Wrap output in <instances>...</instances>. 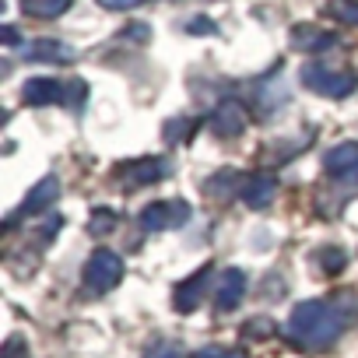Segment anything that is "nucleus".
<instances>
[{"label":"nucleus","instance_id":"29","mask_svg":"<svg viewBox=\"0 0 358 358\" xmlns=\"http://www.w3.org/2000/svg\"><path fill=\"white\" fill-rule=\"evenodd\" d=\"M4 43H11V46H15V43H18V32H15V29H11V25H8V29H4Z\"/></svg>","mask_w":358,"mask_h":358},{"label":"nucleus","instance_id":"2","mask_svg":"<svg viewBox=\"0 0 358 358\" xmlns=\"http://www.w3.org/2000/svg\"><path fill=\"white\" fill-rule=\"evenodd\" d=\"M302 81H306L313 92L327 95V99H348V95L358 88V78H355L351 71H337V67H327V64H306Z\"/></svg>","mask_w":358,"mask_h":358},{"label":"nucleus","instance_id":"23","mask_svg":"<svg viewBox=\"0 0 358 358\" xmlns=\"http://www.w3.org/2000/svg\"><path fill=\"white\" fill-rule=\"evenodd\" d=\"M99 4H102L106 11H130V8L141 4V0H99Z\"/></svg>","mask_w":358,"mask_h":358},{"label":"nucleus","instance_id":"5","mask_svg":"<svg viewBox=\"0 0 358 358\" xmlns=\"http://www.w3.org/2000/svg\"><path fill=\"white\" fill-rule=\"evenodd\" d=\"M165 172H169V165L162 158H137V162H123L116 169L120 183H127V187H151V183H158Z\"/></svg>","mask_w":358,"mask_h":358},{"label":"nucleus","instance_id":"1","mask_svg":"<svg viewBox=\"0 0 358 358\" xmlns=\"http://www.w3.org/2000/svg\"><path fill=\"white\" fill-rule=\"evenodd\" d=\"M351 323V313H341L334 302H299L292 320H288V337L302 348V351H323L330 348L344 327Z\"/></svg>","mask_w":358,"mask_h":358},{"label":"nucleus","instance_id":"21","mask_svg":"<svg viewBox=\"0 0 358 358\" xmlns=\"http://www.w3.org/2000/svg\"><path fill=\"white\" fill-rule=\"evenodd\" d=\"M144 358H183V351H179V344H172V341H158V344L148 348Z\"/></svg>","mask_w":358,"mask_h":358},{"label":"nucleus","instance_id":"28","mask_svg":"<svg viewBox=\"0 0 358 358\" xmlns=\"http://www.w3.org/2000/svg\"><path fill=\"white\" fill-rule=\"evenodd\" d=\"M127 32H130L134 39H148V25H130Z\"/></svg>","mask_w":358,"mask_h":358},{"label":"nucleus","instance_id":"15","mask_svg":"<svg viewBox=\"0 0 358 358\" xmlns=\"http://www.w3.org/2000/svg\"><path fill=\"white\" fill-rule=\"evenodd\" d=\"M239 190H243V183H239V176H236L232 169L218 172L215 179H208V183H204V194L215 197V201H225V197H232V194H239Z\"/></svg>","mask_w":358,"mask_h":358},{"label":"nucleus","instance_id":"12","mask_svg":"<svg viewBox=\"0 0 358 358\" xmlns=\"http://www.w3.org/2000/svg\"><path fill=\"white\" fill-rule=\"evenodd\" d=\"M323 169H327L330 176H337V179H344V176L358 172V144H355V141H348V144H337L334 151H327Z\"/></svg>","mask_w":358,"mask_h":358},{"label":"nucleus","instance_id":"7","mask_svg":"<svg viewBox=\"0 0 358 358\" xmlns=\"http://www.w3.org/2000/svg\"><path fill=\"white\" fill-rule=\"evenodd\" d=\"M208 281H211V267H201L194 278H187L183 285L176 288V295H172L176 309H179V313H194V309L201 306V299H204V288H208Z\"/></svg>","mask_w":358,"mask_h":358},{"label":"nucleus","instance_id":"19","mask_svg":"<svg viewBox=\"0 0 358 358\" xmlns=\"http://www.w3.org/2000/svg\"><path fill=\"white\" fill-rule=\"evenodd\" d=\"M344 264H348L344 250H337V246H327V250H320V267H323L327 274H337V271H344Z\"/></svg>","mask_w":358,"mask_h":358},{"label":"nucleus","instance_id":"9","mask_svg":"<svg viewBox=\"0 0 358 358\" xmlns=\"http://www.w3.org/2000/svg\"><path fill=\"white\" fill-rule=\"evenodd\" d=\"M278 194V183H274V176H264V172H253L250 179H243V201L257 211H264Z\"/></svg>","mask_w":358,"mask_h":358},{"label":"nucleus","instance_id":"26","mask_svg":"<svg viewBox=\"0 0 358 358\" xmlns=\"http://www.w3.org/2000/svg\"><path fill=\"white\" fill-rule=\"evenodd\" d=\"M67 88H71V92H67V95H64V99H67V102H71V106H78V102H81V99H85V81H71V85H67Z\"/></svg>","mask_w":358,"mask_h":358},{"label":"nucleus","instance_id":"8","mask_svg":"<svg viewBox=\"0 0 358 358\" xmlns=\"http://www.w3.org/2000/svg\"><path fill=\"white\" fill-rule=\"evenodd\" d=\"M64 85L53 81V78H32L25 81V92H22V102L25 106H53V102H64Z\"/></svg>","mask_w":358,"mask_h":358},{"label":"nucleus","instance_id":"17","mask_svg":"<svg viewBox=\"0 0 358 358\" xmlns=\"http://www.w3.org/2000/svg\"><path fill=\"white\" fill-rule=\"evenodd\" d=\"M327 11H330V18H337L341 25H358V0H330Z\"/></svg>","mask_w":358,"mask_h":358},{"label":"nucleus","instance_id":"18","mask_svg":"<svg viewBox=\"0 0 358 358\" xmlns=\"http://www.w3.org/2000/svg\"><path fill=\"white\" fill-rule=\"evenodd\" d=\"M194 127H197V123H194V120H187V116L169 120V123H165V141H169V144H183V137H187Z\"/></svg>","mask_w":358,"mask_h":358},{"label":"nucleus","instance_id":"27","mask_svg":"<svg viewBox=\"0 0 358 358\" xmlns=\"http://www.w3.org/2000/svg\"><path fill=\"white\" fill-rule=\"evenodd\" d=\"M246 337L250 334H271V320H257V323H246V330H243Z\"/></svg>","mask_w":358,"mask_h":358},{"label":"nucleus","instance_id":"25","mask_svg":"<svg viewBox=\"0 0 358 358\" xmlns=\"http://www.w3.org/2000/svg\"><path fill=\"white\" fill-rule=\"evenodd\" d=\"M4 358H29V351H25V344L18 337H11L8 348H4Z\"/></svg>","mask_w":358,"mask_h":358},{"label":"nucleus","instance_id":"6","mask_svg":"<svg viewBox=\"0 0 358 358\" xmlns=\"http://www.w3.org/2000/svg\"><path fill=\"white\" fill-rule=\"evenodd\" d=\"M246 127H250L246 106H243V102H236V99L222 102V106L215 109V116H211V130H215L218 137H239Z\"/></svg>","mask_w":358,"mask_h":358},{"label":"nucleus","instance_id":"11","mask_svg":"<svg viewBox=\"0 0 358 358\" xmlns=\"http://www.w3.org/2000/svg\"><path fill=\"white\" fill-rule=\"evenodd\" d=\"M25 60H32V64H71L74 50L67 43H57V39H39V43L25 46Z\"/></svg>","mask_w":358,"mask_h":358},{"label":"nucleus","instance_id":"22","mask_svg":"<svg viewBox=\"0 0 358 358\" xmlns=\"http://www.w3.org/2000/svg\"><path fill=\"white\" fill-rule=\"evenodd\" d=\"M194 358H243L239 351H225V348H204V351H197Z\"/></svg>","mask_w":358,"mask_h":358},{"label":"nucleus","instance_id":"24","mask_svg":"<svg viewBox=\"0 0 358 358\" xmlns=\"http://www.w3.org/2000/svg\"><path fill=\"white\" fill-rule=\"evenodd\" d=\"M187 29H190L194 36H211V32H215V22H208V18H194Z\"/></svg>","mask_w":358,"mask_h":358},{"label":"nucleus","instance_id":"4","mask_svg":"<svg viewBox=\"0 0 358 358\" xmlns=\"http://www.w3.org/2000/svg\"><path fill=\"white\" fill-rule=\"evenodd\" d=\"M190 218V204L183 201H158L151 208L141 211V225L151 229V232H162V229H179Z\"/></svg>","mask_w":358,"mask_h":358},{"label":"nucleus","instance_id":"13","mask_svg":"<svg viewBox=\"0 0 358 358\" xmlns=\"http://www.w3.org/2000/svg\"><path fill=\"white\" fill-rule=\"evenodd\" d=\"M246 295V274L243 271H225L222 274V285H218V295H215V306L225 313V309H236Z\"/></svg>","mask_w":358,"mask_h":358},{"label":"nucleus","instance_id":"16","mask_svg":"<svg viewBox=\"0 0 358 358\" xmlns=\"http://www.w3.org/2000/svg\"><path fill=\"white\" fill-rule=\"evenodd\" d=\"M22 8H25L29 18H43L46 22V18H60L71 8V0H25Z\"/></svg>","mask_w":358,"mask_h":358},{"label":"nucleus","instance_id":"3","mask_svg":"<svg viewBox=\"0 0 358 358\" xmlns=\"http://www.w3.org/2000/svg\"><path fill=\"white\" fill-rule=\"evenodd\" d=\"M123 278V257H116L113 250H95L92 260L85 264V285L92 292H109L116 288Z\"/></svg>","mask_w":358,"mask_h":358},{"label":"nucleus","instance_id":"20","mask_svg":"<svg viewBox=\"0 0 358 358\" xmlns=\"http://www.w3.org/2000/svg\"><path fill=\"white\" fill-rule=\"evenodd\" d=\"M116 222H120V218H116L113 211H95L88 229H92L95 236H106V232H113V229H116Z\"/></svg>","mask_w":358,"mask_h":358},{"label":"nucleus","instance_id":"14","mask_svg":"<svg viewBox=\"0 0 358 358\" xmlns=\"http://www.w3.org/2000/svg\"><path fill=\"white\" fill-rule=\"evenodd\" d=\"M292 43H295L299 50H306V53H323V50H330L337 39L327 36V32H320V29H313V25H295V29H292Z\"/></svg>","mask_w":358,"mask_h":358},{"label":"nucleus","instance_id":"10","mask_svg":"<svg viewBox=\"0 0 358 358\" xmlns=\"http://www.w3.org/2000/svg\"><path fill=\"white\" fill-rule=\"evenodd\" d=\"M57 197H60V179H57V176H46V179H39V183L29 190V197H25V204L18 208V215H39V211H46Z\"/></svg>","mask_w":358,"mask_h":358}]
</instances>
